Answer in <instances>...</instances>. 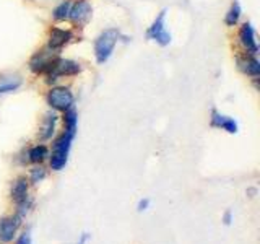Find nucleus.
<instances>
[{
    "label": "nucleus",
    "mask_w": 260,
    "mask_h": 244,
    "mask_svg": "<svg viewBox=\"0 0 260 244\" xmlns=\"http://www.w3.org/2000/svg\"><path fill=\"white\" fill-rule=\"evenodd\" d=\"M75 135L77 134L63 130V132L55 138L54 146H52V153H51V168L54 171H60L65 168V165H67L72 142H73V138H75Z\"/></svg>",
    "instance_id": "obj_1"
},
{
    "label": "nucleus",
    "mask_w": 260,
    "mask_h": 244,
    "mask_svg": "<svg viewBox=\"0 0 260 244\" xmlns=\"http://www.w3.org/2000/svg\"><path fill=\"white\" fill-rule=\"evenodd\" d=\"M119 41V31L117 29H106L103 31L100 36L94 41V55L98 64H104L109 60V57L114 52V47H116Z\"/></svg>",
    "instance_id": "obj_2"
},
{
    "label": "nucleus",
    "mask_w": 260,
    "mask_h": 244,
    "mask_svg": "<svg viewBox=\"0 0 260 244\" xmlns=\"http://www.w3.org/2000/svg\"><path fill=\"white\" fill-rule=\"evenodd\" d=\"M46 100H47V104L51 106L52 109L65 112L73 106L75 98H73V93L70 92V88H67V86H54V88L49 89Z\"/></svg>",
    "instance_id": "obj_3"
},
{
    "label": "nucleus",
    "mask_w": 260,
    "mask_h": 244,
    "mask_svg": "<svg viewBox=\"0 0 260 244\" xmlns=\"http://www.w3.org/2000/svg\"><path fill=\"white\" fill-rule=\"evenodd\" d=\"M81 72V65L75 60H69V59H59L52 64V67L47 72V83H52V81L59 80L62 77H73L78 75Z\"/></svg>",
    "instance_id": "obj_4"
},
{
    "label": "nucleus",
    "mask_w": 260,
    "mask_h": 244,
    "mask_svg": "<svg viewBox=\"0 0 260 244\" xmlns=\"http://www.w3.org/2000/svg\"><path fill=\"white\" fill-rule=\"evenodd\" d=\"M12 199L15 200V203L20 208L18 214L24 215L31 208L32 202L28 197V181H26V177H18L13 182V187H12Z\"/></svg>",
    "instance_id": "obj_5"
},
{
    "label": "nucleus",
    "mask_w": 260,
    "mask_h": 244,
    "mask_svg": "<svg viewBox=\"0 0 260 244\" xmlns=\"http://www.w3.org/2000/svg\"><path fill=\"white\" fill-rule=\"evenodd\" d=\"M165 20H166V10H161L156 18H154V21L151 23L148 31H146L148 39L156 41L159 46H168L171 43V35L166 31Z\"/></svg>",
    "instance_id": "obj_6"
},
{
    "label": "nucleus",
    "mask_w": 260,
    "mask_h": 244,
    "mask_svg": "<svg viewBox=\"0 0 260 244\" xmlns=\"http://www.w3.org/2000/svg\"><path fill=\"white\" fill-rule=\"evenodd\" d=\"M55 60H57L55 52L49 51V49H44V51H39L31 57L29 69L32 73H38V75L39 73H47Z\"/></svg>",
    "instance_id": "obj_7"
},
{
    "label": "nucleus",
    "mask_w": 260,
    "mask_h": 244,
    "mask_svg": "<svg viewBox=\"0 0 260 244\" xmlns=\"http://www.w3.org/2000/svg\"><path fill=\"white\" fill-rule=\"evenodd\" d=\"M73 35L70 29H62V28H52L51 33H49V43H47V49L52 51L55 54H59L63 46H67L72 41Z\"/></svg>",
    "instance_id": "obj_8"
},
{
    "label": "nucleus",
    "mask_w": 260,
    "mask_h": 244,
    "mask_svg": "<svg viewBox=\"0 0 260 244\" xmlns=\"http://www.w3.org/2000/svg\"><path fill=\"white\" fill-rule=\"evenodd\" d=\"M20 226H21L20 215L0 218V242H12Z\"/></svg>",
    "instance_id": "obj_9"
},
{
    "label": "nucleus",
    "mask_w": 260,
    "mask_h": 244,
    "mask_svg": "<svg viewBox=\"0 0 260 244\" xmlns=\"http://www.w3.org/2000/svg\"><path fill=\"white\" fill-rule=\"evenodd\" d=\"M69 18L75 24H85L91 18V5L86 0H77L70 5Z\"/></svg>",
    "instance_id": "obj_10"
},
{
    "label": "nucleus",
    "mask_w": 260,
    "mask_h": 244,
    "mask_svg": "<svg viewBox=\"0 0 260 244\" xmlns=\"http://www.w3.org/2000/svg\"><path fill=\"white\" fill-rule=\"evenodd\" d=\"M239 41L249 55H257L258 51V46H257V41H255V31L252 28L250 23H244L241 29H239Z\"/></svg>",
    "instance_id": "obj_11"
},
{
    "label": "nucleus",
    "mask_w": 260,
    "mask_h": 244,
    "mask_svg": "<svg viewBox=\"0 0 260 244\" xmlns=\"http://www.w3.org/2000/svg\"><path fill=\"white\" fill-rule=\"evenodd\" d=\"M211 126L218 127V129H223L230 134L238 132V122L231 117H228V116H223V114H219L215 109L211 111Z\"/></svg>",
    "instance_id": "obj_12"
},
{
    "label": "nucleus",
    "mask_w": 260,
    "mask_h": 244,
    "mask_svg": "<svg viewBox=\"0 0 260 244\" xmlns=\"http://www.w3.org/2000/svg\"><path fill=\"white\" fill-rule=\"evenodd\" d=\"M238 64H239V69L246 73V75H249V77H254V78H257L258 75H260V64H258V60L255 59V55H246V57H242V59H239L238 60Z\"/></svg>",
    "instance_id": "obj_13"
},
{
    "label": "nucleus",
    "mask_w": 260,
    "mask_h": 244,
    "mask_svg": "<svg viewBox=\"0 0 260 244\" xmlns=\"http://www.w3.org/2000/svg\"><path fill=\"white\" fill-rule=\"evenodd\" d=\"M55 124H57V114L49 112L43 120V129H41V140H51L54 132H55Z\"/></svg>",
    "instance_id": "obj_14"
},
{
    "label": "nucleus",
    "mask_w": 260,
    "mask_h": 244,
    "mask_svg": "<svg viewBox=\"0 0 260 244\" xmlns=\"http://www.w3.org/2000/svg\"><path fill=\"white\" fill-rule=\"evenodd\" d=\"M47 157H49V150L46 145H35L28 151V160L31 163H36V165L43 163Z\"/></svg>",
    "instance_id": "obj_15"
},
{
    "label": "nucleus",
    "mask_w": 260,
    "mask_h": 244,
    "mask_svg": "<svg viewBox=\"0 0 260 244\" xmlns=\"http://www.w3.org/2000/svg\"><path fill=\"white\" fill-rule=\"evenodd\" d=\"M63 127L69 132L77 134V127H78V117H77V111L70 108L63 112Z\"/></svg>",
    "instance_id": "obj_16"
},
{
    "label": "nucleus",
    "mask_w": 260,
    "mask_h": 244,
    "mask_svg": "<svg viewBox=\"0 0 260 244\" xmlns=\"http://www.w3.org/2000/svg\"><path fill=\"white\" fill-rule=\"evenodd\" d=\"M70 5H72L70 0H63V2H60L59 5H57V7L54 8L52 18H54L55 21H63V20H67V18H69V12H70Z\"/></svg>",
    "instance_id": "obj_17"
},
{
    "label": "nucleus",
    "mask_w": 260,
    "mask_h": 244,
    "mask_svg": "<svg viewBox=\"0 0 260 244\" xmlns=\"http://www.w3.org/2000/svg\"><path fill=\"white\" fill-rule=\"evenodd\" d=\"M241 5H239V2H233V5H231V8L228 10V13H226V18H224V23L228 24V26H236L238 24V21H239V18H241Z\"/></svg>",
    "instance_id": "obj_18"
},
{
    "label": "nucleus",
    "mask_w": 260,
    "mask_h": 244,
    "mask_svg": "<svg viewBox=\"0 0 260 244\" xmlns=\"http://www.w3.org/2000/svg\"><path fill=\"white\" fill-rule=\"evenodd\" d=\"M21 86V80H8L0 83V95L4 93H12L15 89H18Z\"/></svg>",
    "instance_id": "obj_19"
},
{
    "label": "nucleus",
    "mask_w": 260,
    "mask_h": 244,
    "mask_svg": "<svg viewBox=\"0 0 260 244\" xmlns=\"http://www.w3.org/2000/svg\"><path fill=\"white\" fill-rule=\"evenodd\" d=\"M46 177V171L43 168H32L31 173H29V181L31 182H41L43 179Z\"/></svg>",
    "instance_id": "obj_20"
},
{
    "label": "nucleus",
    "mask_w": 260,
    "mask_h": 244,
    "mask_svg": "<svg viewBox=\"0 0 260 244\" xmlns=\"http://www.w3.org/2000/svg\"><path fill=\"white\" fill-rule=\"evenodd\" d=\"M15 244H31V234L29 233H23L18 236V239H16Z\"/></svg>",
    "instance_id": "obj_21"
},
{
    "label": "nucleus",
    "mask_w": 260,
    "mask_h": 244,
    "mask_svg": "<svg viewBox=\"0 0 260 244\" xmlns=\"http://www.w3.org/2000/svg\"><path fill=\"white\" fill-rule=\"evenodd\" d=\"M148 207H150V200L148 199H143V200L138 202V211H143V210H146Z\"/></svg>",
    "instance_id": "obj_22"
},
{
    "label": "nucleus",
    "mask_w": 260,
    "mask_h": 244,
    "mask_svg": "<svg viewBox=\"0 0 260 244\" xmlns=\"http://www.w3.org/2000/svg\"><path fill=\"white\" fill-rule=\"evenodd\" d=\"M88 239H89V234H88V233H83V234L80 236V239H78L75 244H86V242H88Z\"/></svg>",
    "instance_id": "obj_23"
},
{
    "label": "nucleus",
    "mask_w": 260,
    "mask_h": 244,
    "mask_svg": "<svg viewBox=\"0 0 260 244\" xmlns=\"http://www.w3.org/2000/svg\"><path fill=\"white\" fill-rule=\"evenodd\" d=\"M231 220H233L231 211H226V214H224V223H226V225H230V223H231Z\"/></svg>",
    "instance_id": "obj_24"
}]
</instances>
